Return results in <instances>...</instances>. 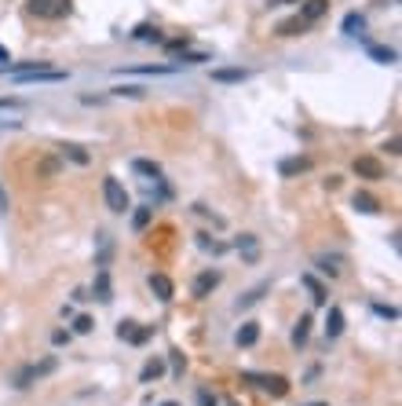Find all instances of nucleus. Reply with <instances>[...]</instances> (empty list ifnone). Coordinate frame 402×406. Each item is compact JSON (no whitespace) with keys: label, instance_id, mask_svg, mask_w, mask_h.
<instances>
[{"label":"nucleus","instance_id":"nucleus-15","mask_svg":"<svg viewBox=\"0 0 402 406\" xmlns=\"http://www.w3.org/2000/svg\"><path fill=\"white\" fill-rule=\"evenodd\" d=\"M308 26H311V23H304L300 15H296V18H285V23H278V37H300Z\"/></svg>","mask_w":402,"mask_h":406},{"label":"nucleus","instance_id":"nucleus-2","mask_svg":"<svg viewBox=\"0 0 402 406\" xmlns=\"http://www.w3.org/2000/svg\"><path fill=\"white\" fill-rule=\"evenodd\" d=\"M26 8H29V15L55 23V18H66L73 12V0H26Z\"/></svg>","mask_w":402,"mask_h":406},{"label":"nucleus","instance_id":"nucleus-25","mask_svg":"<svg viewBox=\"0 0 402 406\" xmlns=\"http://www.w3.org/2000/svg\"><path fill=\"white\" fill-rule=\"evenodd\" d=\"M319 267H322L325 275H330V279H336V275H340V256H333V260H330V256H322Z\"/></svg>","mask_w":402,"mask_h":406},{"label":"nucleus","instance_id":"nucleus-12","mask_svg":"<svg viewBox=\"0 0 402 406\" xmlns=\"http://www.w3.org/2000/svg\"><path fill=\"white\" fill-rule=\"evenodd\" d=\"M234 340H238V348H252V344L260 340V322H245V326L238 329Z\"/></svg>","mask_w":402,"mask_h":406},{"label":"nucleus","instance_id":"nucleus-10","mask_svg":"<svg viewBox=\"0 0 402 406\" xmlns=\"http://www.w3.org/2000/svg\"><path fill=\"white\" fill-rule=\"evenodd\" d=\"M340 333H344V312L340 307H330V315H325V337L336 340Z\"/></svg>","mask_w":402,"mask_h":406},{"label":"nucleus","instance_id":"nucleus-3","mask_svg":"<svg viewBox=\"0 0 402 406\" xmlns=\"http://www.w3.org/2000/svg\"><path fill=\"white\" fill-rule=\"evenodd\" d=\"M103 198H107L110 212H129V190L121 187V179H113V176L103 179Z\"/></svg>","mask_w":402,"mask_h":406},{"label":"nucleus","instance_id":"nucleus-19","mask_svg":"<svg viewBox=\"0 0 402 406\" xmlns=\"http://www.w3.org/2000/svg\"><path fill=\"white\" fill-rule=\"evenodd\" d=\"M62 154H66L70 162H77V165H88L92 162V154L84 151V147H77V143H66V147H62Z\"/></svg>","mask_w":402,"mask_h":406},{"label":"nucleus","instance_id":"nucleus-28","mask_svg":"<svg viewBox=\"0 0 402 406\" xmlns=\"http://www.w3.org/2000/svg\"><path fill=\"white\" fill-rule=\"evenodd\" d=\"M238 249H245V260H256V253H260V249H256V238H252V234H245V238L238 242Z\"/></svg>","mask_w":402,"mask_h":406},{"label":"nucleus","instance_id":"nucleus-20","mask_svg":"<svg viewBox=\"0 0 402 406\" xmlns=\"http://www.w3.org/2000/svg\"><path fill=\"white\" fill-rule=\"evenodd\" d=\"M362 29H366V18L358 15V12H351V15L344 18V34H347V37H358Z\"/></svg>","mask_w":402,"mask_h":406},{"label":"nucleus","instance_id":"nucleus-44","mask_svg":"<svg viewBox=\"0 0 402 406\" xmlns=\"http://www.w3.org/2000/svg\"><path fill=\"white\" fill-rule=\"evenodd\" d=\"M227 406H238V403H227Z\"/></svg>","mask_w":402,"mask_h":406},{"label":"nucleus","instance_id":"nucleus-8","mask_svg":"<svg viewBox=\"0 0 402 406\" xmlns=\"http://www.w3.org/2000/svg\"><path fill=\"white\" fill-rule=\"evenodd\" d=\"M325 12H330V0H304V4H300V18H304V23H319Z\"/></svg>","mask_w":402,"mask_h":406},{"label":"nucleus","instance_id":"nucleus-14","mask_svg":"<svg viewBox=\"0 0 402 406\" xmlns=\"http://www.w3.org/2000/svg\"><path fill=\"white\" fill-rule=\"evenodd\" d=\"M213 81L216 84H241V81H249V70H213Z\"/></svg>","mask_w":402,"mask_h":406},{"label":"nucleus","instance_id":"nucleus-16","mask_svg":"<svg viewBox=\"0 0 402 406\" xmlns=\"http://www.w3.org/2000/svg\"><path fill=\"white\" fill-rule=\"evenodd\" d=\"M308 168H311V157H289V162L278 165V173L282 176H296V173H308Z\"/></svg>","mask_w":402,"mask_h":406},{"label":"nucleus","instance_id":"nucleus-30","mask_svg":"<svg viewBox=\"0 0 402 406\" xmlns=\"http://www.w3.org/2000/svg\"><path fill=\"white\" fill-rule=\"evenodd\" d=\"M198 245H201V249H213V253H224V249H227V245L213 242V238H209V234H198Z\"/></svg>","mask_w":402,"mask_h":406},{"label":"nucleus","instance_id":"nucleus-17","mask_svg":"<svg viewBox=\"0 0 402 406\" xmlns=\"http://www.w3.org/2000/svg\"><path fill=\"white\" fill-rule=\"evenodd\" d=\"M300 282L311 290V301H314V304H325V301H330V296H325V286H322L319 279H314V275H304Z\"/></svg>","mask_w":402,"mask_h":406},{"label":"nucleus","instance_id":"nucleus-41","mask_svg":"<svg viewBox=\"0 0 402 406\" xmlns=\"http://www.w3.org/2000/svg\"><path fill=\"white\" fill-rule=\"evenodd\" d=\"M278 4H300V0H278Z\"/></svg>","mask_w":402,"mask_h":406},{"label":"nucleus","instance_id":"nucleus-31","mask_svg":"<svg viewBox=\"0 0 402 406\" xmlns=\"http://www.w3.org/2000/svg\"><path fill=\"white\" fill-rule=\"evenodd\" d=\"M37 173H40V176H55V173H59V162H55V157H44Z\"/></svg>","mask_w":402,"mask_h":406},{"label":"nucleus","instance_id":"nucleus-36","mask_svg":"<svg viewBox=\"0 0 402 406\" xmlns=\"http://www.w3.org/2000/svg\"><path fill=\"white\" fill-rule=\"evenodd\" d=\"M23 99H0V110H23Z\"/></svg>","mask_w":402,"mask_h":406},{"label":"nucleus","instance_id":"nucleus-40","mask_svg":"<svg viewBox=\"0 0 402 406\" xmlns=\"http://www.w3.org/2000/svg\"><path fill=\"white\" fill-rule=\"evenodd\" d=\"M4 62H12V55H8V48L0 45V66H4Z\"/></svg>","mask_w":402,"mask_h":406},{"label":"nucleus","instance_id":"nucleus-38","mask_svg":"<svg viewBox=\"0 0 402 406\" xmlns=\"http://www.w3.org/2000/svg\"><path fill=\"white\" fill-rule=\"evenodd\" d=\"M373 312H377L380 318H399V312H395V307H384V304H377Z\"/></svg>","mask_w":402,"mask_h":406},{"label":"nucleus","instance_id":"nucleus-29","mask_svg":"<svg viewBox=\"0 0 402 406\" xmlns=\"http://www.w3.org/2000/svg\"><path fill=\"white\" fill-rule=\"evenodd\" d=\"M121 73H172V66H124Z\"/></svg>","mask_w":402,"mask_h":406},{"label":"nucleus","instance_id":"nucleus-6","mask_svg":"<svg viewBox=\"0 0 402 406\" xmlns=\"http://www.w3.org/2000/svg\"><path fill=\"white\" fill-rule=\"evenodd\" d=\"M219 282H224V275H219V271H213V267H209V271H201L198 279H194V296H209V293H213Z\"/></svg>","mask_w":402,"mask_h":406},{"label":"nucleus","instance_id":"nucleus-27","mask_svg":"<svg viewBox=\"0 0 402 406\" xmlns=\"http://www.w3.org/2000/svg\"><path fill=\"white\" fill-rule=\"evenodd\" d=\"M183 66H198V62H209V51H183Z\"/></svg>","mask_w":402,"mask_h":406},{"label":"nucleus","instance_id":"nucleus-23","mask_svg":"<svg viewBox=\"0 0 402 406\" xmlns=\"http://www.w3.org/2000/svg\"><path fill=\"white\" fill-rule=\"evenodd\" d=\"M369 55H373L377 62H388V66H391V62H395V48H384V45H373V48H369Z\"/></svg>","mask_w":402,"mask_h":406},{"label":"nucleus","instance_id":"nucleus-13","mask_svg":"<svg viewBox=\"0 0 402 406\" xmlns=\"http://www.w3.org/2000/svg\"><path fill=\"white\" fill-rule=\"evenodd\" d=\"M311 337V315H300V322L293 326V348H304Z\"/></svg>","mask_w":402,"mask_h":406},{"label":"nucleus","instance_id":"nucleus-33","mask_svg":"<svg viewBox=\"0 0 402 406\" xmlns=\"http://www.w3.org/2000/svg\"><path fill=\"white\" fill-rule=\"evenodd\" d=\"M113 95H129V99H143V88H135V84H124V88H113Z\"/></svg>","mask_w":402,"mask_h":406},{"label":"nucleus","instance_id":"nucleus-26","mask_svg":"<svg viewBox=\"0 0 402 406\" xmlns=\"http://www.w3.org/2000/svg\"><path fill=\"white\" fill-rule=\"evenodd\" d=\"M267 290H271L267 282H263V286H256V290H252V293H245V296H241V301H238V307H249V304H256V301H260V296L267 293Z\"/></svg>","mask_w":402,"mask_h":406},{"label":"nucleus","instance_id":"nucleus-39","mask_svg":"<svg viewBox=\"0 0 402 406\" xmlns=\"http://www.w3.org/2000/svg\"><path fill=\"white\" fill-rule=\"evenodd\" d=\"M66 340H70L66 329H55V333H51V344H66Z\"/></svg>","mask_w":402,"mask_h":406},{"label":"nucleus","instance_id":"nucleus-7","mask_svg":"<svg viewBox=\"0 0 402 406\" xmlns=\"http://www.w3.org/2000/svg\"><path fill=\"white\" fill-rule=\"evenodd\" d=\"M150 293H154L161 304H168V301L176 296V286H172V279H168V275H150Z\"/></svg>","mask_w":402,"mask_h":406},{"label":"nucleus","instance_id":"nucleus-21","mask_svg":"<svg viewBox=\"0 0 402 406\" xmlns=\"http://www.w3.org/2000/svg\"><path fill=\"white\" fill-rule=\"evenodd\" d=\"M132 168H135V173H139V176H161V165H157V162H146V157H135V162H132Z\"/></svg>","mask_w":402,"mask_h":406},{"label":"nucleus","instance_id":"nucleus-11","mask_svg":"<svg viewBox=\"0 0 402 406\" xmlns=\"http://www.w3.org/2000/svg\"><path fill=\"white\" fill-rule=\"evenodd\" d=\"M351 205H355L358 212H366V216H373V212H380V201H377L373 194H366V190H358V194L351 198Z\"/></svg>","mask_w":402,"mask_h":406},{"label":"nucleus","instance_id":"nucleus-18","mask_svg":"<svg viewBox=\"0 0 402 406\" xmlns=\"http://www.w3.org/2000/svg\"><path fill=\"white\" fill-rule=\"evenodd\" d=\"M161 373H165V362H161V359H150V362L143 366L139 381H143V384H150V381H157V377H161Z\"/></svg>","mask_w":402,"mask_h":406},{"label":"nucleus","instance_id":"nucleus-22","mask_svg":"<svg viewBox=\"0 0 402 406\" xmlns=\"http://www.w3.org/2000/svg\"><path fill=\"white\" fill-rule=\"evenodd\" d=\"M150 220H154V209H150V205H143V209H135L132 227H135V231H146V227H150Z\"/></svg>","mask_w":402,"mask_h":406},{"label":"nucleus","instance_id":"nucleus-9","mask_svg":"<svg viewBox=\"0 0 402 406\" xmlns=\"http://www.w3.org/2000/svg\"><path fill=\"white\" fill-rule=\"evenodd\" d=\"M92 293H95V301H103V304H110V301H113V293H110V271H107V267H103V271L95 275Z\"/></svg>","mask_w":402,"mask_h":406},{"label":"nucleus","instance_id":"nucleus-4","mask_svg":"<svg viewBox=\"0 0 402 406\" xmlns=\"http://www.w3.org/2000/svg\"><path fill=\"white\" fill-rule=\"evenodd\" d=\"M355 176L358 179H384L388 176V168H384V162L380 157H373V154H362V157H355Z\"/></svg>","mask_w":402,"mask_h":406},{"label":"nucleus","instance_id":"nucleus-34","mask_svg":"<svg viewBox=\"0 0 402 406\" xmlns=\"http://www.w3.org/2000/svg\"><path fill=\"white\" fill-rule=\"evenodd\" d=\"M168 355H172V373L179 377V373H183V366H187V362H183V351H168Z\"/></svg>","mask_w":402,"mask_h":406},{"label":"nucleus","instance_id":"nucleus-1","mask_svg":"<svg viewBox=\"0 0 402 406\" xmlns=\"http://www.w3.org/2000/svg\"><path fill=\"white\" fill-rule=\"evenodd\" d=\"M241 381L256 384V388H263L267 395H274V399L289 395V377H282V373H252V370H245V373H241Z\"/></svg>","mask_w":402,"mask_h":406},{"label":"nucleus","instance_id":"nucleus-42","mask_svg":"<svg viewBox=\"0 0 402 406\" xmlns=\"http://www.w3.org/2000/svg\"><path fill=\"white\" fill-rule=\"evenodd\" d=\"M308 406H330V403H308Z\"/></svg>","mask_w":402,"mask_h":406},{"label":"nucleus","instance_id":"nucleus-35","mask_svg":"<svg viewBox=\"0 0 402 406\" xmlns=\"http://www.w3.org/2000/svg\"><path fill=\"white\" fill-rule=\"evenodd\" d=\"M187 45H190V37H176V40H168L165 48H168V51H183Z\"/></svg>","mask_w":402,"mask_h":406},{"label":"nucleus","instance_id":"nucleus-24","mask_svg":"<svg viewBox=\"0 0 402 406\" xmlns=\"http://www.w3.org/2000/svg\"><path fill=\"white\" fill-rule=\"evenodd\" d=\"M132 37H135V40H161V37H157V29H154L150 23L135 26V29H132Z\"/></svg>","mask_w":402,"mask_h":406},{"label":"nucleus","instance_id":"nucleus-5","mask_svg":"<svg viewBox=\"0 0 402 406\" xmlns=\"http://www.w3.org/2000/svg\"><path fill=\"white\" fill-rule=\"evenodd\" d=\"M118 337L124 340V344H146L150 340V326H139V322H132V318H124V322H118Z\"/></svg>","mask_w":402,"mask_h":406},{"label":"nucleus","instance_id":"nucleus-43","mask_svg":"<svg viewBox=\"0 0 402 406\" xmlns=\"http://www.w3.org/2000/svg\"><path fill=\"white\" fill-rule=\"evenodd\" d=\"M165 406H179V403H165Z\"/></svg>","mask_w":402,"mask_h":406},{"label":"nucleus","instance_id":"nucleus-32","mask_svg":"<svg viewBox=\"0 0 402 406\" xmlns=\"http://www.w3.org/2000/svg\"><path fill=\"white\" fill-rule=\"evenodd\" d=\"M92 326H95V322H92L88 315H77V318H73V329H77V333H92Z\"/></svg>","mask_w":402,"mask_h":406},{"label":"nucleus","instance_id":"nucleus-37","mask_svg":"<svg viewBox=\"0 0 402 406\" xmlns=\"http://www.w3.org/2000/svg\"><path fill=\"white\" fill-rule=\"evenodd\" d=\"M198 403H201V406H216V395H213V392H205V388H201V392H198Z\"/></svg>","mask_w":402,"mask_h":406}]
</instances>
